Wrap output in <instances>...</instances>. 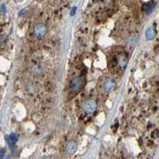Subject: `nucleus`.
<instances>
[{"instance_id": "obj_11", "label": "nucleus", "mask_w": 159, "mask_h": 159, "mask_svg": "<svg viewBox=\"0 0 159 159\" xmlns=\"http://www.w3.org/2000/svg\"><path fill=\"white\" fill-rule=\"evenodd\" d=\"M1 9H2V10H3V12H6V8H5V6H4L3 4L1 6Z\"/></svg>"}, {"instance_id": "obj_8", "label": "nucleus", "mask_w": 159, "mask_h": 159, "mask_svg": "<svg viewBox=\"0 0 159 159\" xmlns=\"http://www.w3.org/2000/svg\"><path fill=\"white\" fill-rule=\"evenodd\" d=\"M155 31L153 29V28H149L147 31H146V38L149 39V40H151L153 38H154L155 37Z\"/></svg>"}, {"instance_id": "obj_6", "label": "nucleus", "mask_w": 159, "mask_h": 159, "mask_svg": "<svg viewBox=\"0 0 159 159\" xmlns=\"http://www.w3.org/2000/svg\"><path fill=\"white\" fill-rule=\"evenodd\" d=\"M156 6L155 3L154 2H149L147 3H145L142 7V9L144 10V12H145L146 14H149L153 11V10L154 9V7Z\"/></svg>"}, {"instance_id": "obj_3", "label": "nucleus", "mask_w": 159, "mask_h": 159, "mask_svg": "<svg viewBox=\"0 0 159 159\" xmlns=\"http://www.w3.org/2000/svg\"><path fill=\"white\" fill-rule=\"evenodd\" d=\"M35 35L38 38H43L47 32V29L44 24H38L35 28Z\"/></svg>"}, {"instance_id": "obj_12", "label": "nucleus", "mask_w": 159, "mask_h": 159, "mask_svg": "<svg viewBox=\"0 0 159 159\" xmlns=\"http://www.w3.org/2000/svg\"><path fill=\"white\" fill-rule=\"evenodd\" d=\"M42 159H50V158H43Z\"/></svg>"}, {"instance_id": "obj_5", "label": "nucleus", "mask_w": 159, "mask_h": 159, "mask_svg": "<svg viewBox=\"0 0 159 159\" xmlns=\"http://www.w3.org/2000/svg\"><path fill=\"white\" fill-rule=\"evenodd\" d=\"M66 152L69 154H74L76 152L77 149V144L74 141H70L67 145H66Z\"/></svg>"}, {"instance_id": "obj_2", "label": "nucleus", "mask_w": 159, "mask_h": 159, "mask_svg": "<svg viewBox=\"0 0 159 159\" xmlns=\"http://www.w3.org/2000/svg\"><path fill=\"white\" fill-rule=\"evenodd\" d=\"M83 110L87 113H93L97 110V103L94 100L90 99V100L86 101L83 104Z\"/></svg>"}, {"instance_id": "obj_7", "label": "nucleus", "mask_w": 159, "mask_h": 159, "mask_svg": "<svg viewBox=\"0 0 159 159\" xmlns=\"http://www.w3.org/2000/svg\"><path fill=\"white\" fill-rule=\"evenodd\" d=\"M18 136L17 134H15V133H11V134L9 135V137L7 138L8 143H9L10 146L14 145V143L18 141Z\"/></svg>"}, {"instance_id": "obj_9", "label": "nucleus", "mask_w": 159, "mask_h": 159, "mask_svg": "<svg viewBox=\"0 0 159 159\" xmlns=\"http://www.w3.org/2000/svg\"><path fill=\"white\" fill-rule=\"evenodd\" d=\"M6 154V149L3 148V149H0V159H3L5 156Z\"/></svg>"}, {"instance_id": "obj_10", "label": "nucleus", "mask_w": 159, "mask_h": 159, "mask_svg": "<svg viewBox=\"0 0 159 159\" xmlns=\"http://www.w3.org/2000/svg\"><path fill=\"white\" fill-rule=\"evenodd\" d=\"M76 10H77V8L75 7H74L72 8V10H71V12H70V14L71 15H74L75 14V12H76Z\"/></svg>"}, {"instance_id": "obj_1", "label": "nucleus", "mask_w": 159, "mask_h": 159, "mask_svg": "<svg viewBox=\"0 0 159 159\" xmlns=\"http://www.w3.org/2000/svg\"><path fill=\"white\" fill-rule=\"evenodd\" d=\"M84 79L82 77H74L70 82V89L74 93H78L82 90L84 86Z\"/></svg>"}, {"instance_id": "obj_4", "label": "nucleus", "mask_w": 159, "mask_h": 159, "mask_svg": "<svg viewBox=\"0 0 159 159\" xmlns=\"http://www.w3.org/2000/svg\"><path fill=\"white\" fill-rule=\"evenodd\" d=\"M115 87H116V83H115L114 80L109 78V79H106L104 82V90H106V92H111V91H112L115 88Z\"/></svg>"}]
</instances>
